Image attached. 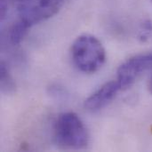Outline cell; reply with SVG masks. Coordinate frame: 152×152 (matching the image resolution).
<instances>
[{
  "instance_id": "obj_5",
  "label": "cell",
  "mask_w": 152,
  "mask_h": 152,
  "mask_svg": "<svg viewBox=\"0 0 152 152\" xmlns=\"http://www.w3.org/2000/svg\"><path fill=\"white\" fill-rule=\"evenodd\" d=\"M121 90L117 79L107 82L95 90L85 101L84 107L89 112H98L106 108Z\"/></svg>"
},
{
  "instance_id": "obj_2",
  "label": "cell",
  "mask_w": 152,
  "mask_h": 152,
  "mask_svg": "<svg viewBox=\"0 0 152 152\" xmlns=\"http://www.w3.org/2000/svg\"><path fill=\"white\" fill-rule=\"evenodd\" d=\"M56 144L66 150H83L89 143V133L83 120L74 112L61 114L53 126Z\"/></svg>"
},
{
  "instance_id": "obj_4",
  "label": "cell",
  "mask_w": 152,
  "mask_h": 152,
  "mask_svg": "<svg viewBox=\"0 0 152 152\" xmlns=\"http://www.w3.org/2000/svg\"><path fill=\"white\" fill-rule=\"evenodd\" d=\"M152 69V53L134 55L124 61L118 69L117 81L122 90L130 88L146 71Z\"/></svg>"
},
{
  "instance_id": "obj_6",
  "label": "cell",
  "mask_w": 152,
  "mask_h": 152,
  "mask_svg": "<svg viewBox=\"0 0 152 152\" xmlns=\"http://www.w3.org/2000/svg\"><path fill=\"white\" fill-rule=\"evenodd\" d=\"M29 28H30L29 26H28L20 19H18L9 28L8 37L10 43L13 45H19L25 37Z\"/></svg>"
},
{
  "instance_id": "obj_9",
  "label": "cell",
  "mask_w": 152,
  "mask_h": 152,
  "mask_svg": "<svg viewBox=\"0 0 152 152\" xmlns=\"http://www.w3.org/2000/svg\"><path fill=\"white\" fill-rule=\"evenodd\" d=\"M14 0H0V18L1 21H4V19L7 16V13L9 12V8L11 6V4L13 3Z\"/></svg>"
},
{
  "instance_id": "obj_1",
  "label": "cell",
  "mask_w": 152,
  "mask_h": 152,
  "mask_svg": "<svg viewBox=\"0 0 152 152\" xmlns=\"http://www.w3.org/2000/svg\"><path fill=\"white\" fill-rule=\"evenodd\" d=\"M70 55L75 67L86 74H93L101 69L107 58L102 43L91 34H82L74 40Z\"/></svg>"
},
{
  "instance_id": "obj_3",
  "label": "cell",
  "mask_w": 152,
  "mask_h": 152,
  "mask_svg": "<svg viewBox=\"0 0 152 152\" xmlns=\"http://www.w3.org/2000/svg\"><path fill=\"white\" fill-rule=\"evenodd\" d=\"M14 3L19 19L31 28L57 14L64 0H14Z\"/></svg>"
},
{
  "instance_id": "obj_10",
  "label": "cell",
  "mask_w": 152,
  "mask_h": 152,
  "mask_svg": "<svg viewBox=\"0 0 152 152\" xmlns=\"http://www.w3.org/2000/svg\"><path fill=\"white\" fill-rule=\"evenodd\" d=\"M148 88H149V91L150 93L152 94V73L150 77V79H149V83H148Z\"/></svg>"
},
{
  "instance_id": "obj_8",
  "label": "cell",
  "mask_w": 152,
  "mask_h": 152,
  "mask_svg": "<svg viewBox=\"0 0 152 152\" xmlns=\"http://www.w3.org/2000/svg\"><path fill=\"white\" fill-rule=\"evenodd\" d=\"M136 36L141 43L152 44V20H145L141 23Z\"/></svg>"
},
{
  "instance_id": "obj_7",
  "label": "cell",
  "mask_w": 152,
  "mask_h": 152,
  "mask_svg": "<svg viewBox=\"0 0 152 152\" xmlns=\"http://www.w3.org/2000/svg\"><path fill=\"white\" fill-rule=\"evenodd\" d=\"M0 85L1 91L4 94H12L15 90V83L7 68V65L2 61L0 65Z\"/></svg>"
},
{
  "instance_id": "obj_11",
  "label": "cell",
  "mask_w": 152,
  "mask_h": 152,
  "mask_svg": "<svg viewBox=\"0 0 152 152\" xmlns=\"http://www.w3.org/2000/svg\"><path fill=\"white\" fill-rule=\"evenodd\" d=\"M151 3H152V0H151Z\"/></svg>"
}]
</instances>
